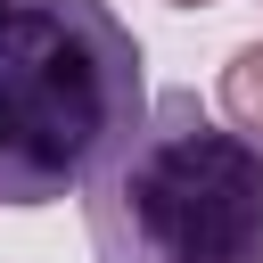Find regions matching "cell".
<instances>
[{"label":"cell","instance_id":"3","mask_svg":"<svg viewBox=\"0 0 263 263\" xmlns=\"http://www.w3.org/2000/svg\"><path fill=\"white\" fill-rule=\"evenodd\" d=\"M222 115H230L247 140H263V41L230 49V66H222Z\"/></svg>","mask_w":263,"mask_h":263},{"label":"cell","instance_id":"2","mask_svg":"<svg viewBox=\"0 0 263 263\" xmlns=\"http://www.w3.org/2000/svg\"><path fill=\"white\" fill-rule=\"evenodd\" d=\"M82 189L90 263H263V140L214 123L197 90L140 107Z\"/></svg>","mask_w":263,"mask_h":263},{"label":"cell","instance_id":"1","mask_svg":"<svg viewBox=\"0 0 263 263\" xmlns=\"http://www.w3.org/2000/svg\"><path fill=\"white\" fill-rule=\"evenodd\" d=\"M140 66L107 0H0V205L74 197L140 123Z\"/></svg>","mask_w":263,"mask_h":263},{"label":"cell","instance_id":"4","mask_svg":"<svg viewBox=\"0 0 263 263\" xmlns=\"http://www.w3.org/2000/svg\"><path fill=\"white\" fill-rule=\"evenodd\" d=\"M164 8H214V0H164Z\"/></svg>","mask_w":263,"mask_h":263}]
</instances>
